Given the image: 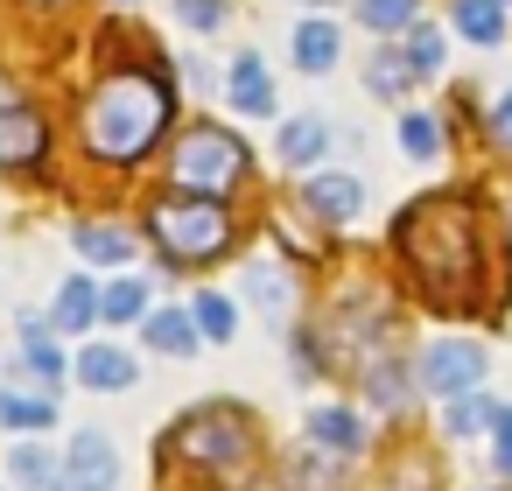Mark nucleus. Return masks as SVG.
<instances>
[{
    "mask_svg": "<svg viewBox=\"0 0 512 491\" xmlns=\"http://www.w3.org/2000/svg\"><path fill=\"white\" fill-rule=\"evenodd\" d=\"M400 253H407V267L428 281V295L456 302V281H463V295H470V281H477V225H470V204H463V197H428L421 211H407Z\"/></svg>",
    "mask_w": 512,
    "mask_h": 491,
    "instance_id": "f03ea898",
    "label": "nucleus"
},
{
    "mask_svg": "<svg viewBox=\"0 0 512 491\" xmlns=\"http://www.w3.org/2000/svg\"><path fill=\"white\" fill-rule=\"evenodd\" d=\"M407 85H414L407 57H400V50H379V57H372V92H386V99H407Z\"/></svg>",
    "mask_w": 512,
    "mask_h": 491,
    "instance_id": "c85d7f7f",
    "label": "nucleus"
},
{
    "mask_svg": "<svg viewBox=\"0 0 512 491\" xmlns=\"http://www.w3.org/2000/svg\"><path fill=\"white\" fill-rule=\"evenodd\" d=\"M71 372H78V386H85V393H127V386L141 379V358H134V351H120V344H85Z\"/></svg>",
    "mask_w": 512,
    "mask_h": 491,
    "instance_id": "1a4fd4ad",
    "label": "nucleus"
},
{
    "mask_svg": "<svg viewBox=\"0 0 512 491\" xmlns=\"http://www.w3.org/2000/svg\"><path fill=\"white\" fill-rule=\"evenodd\" d=\"M435 148H442L435 120H428L421 106H407V113H400V155H414V162H435Z\"/></svg>",
    "mask_w": 512,
    "mask_h": 491,
    "instance_id": "cd10ccee",
    "label": "nucleus"
},
{
    "mask_svg": "<svg viewBox=\"0 0 512 491\" xmlns=\"http://www.w3.org/2000/svg\"><path fill=\"white\" fill-rule=\"evenodd\" d=\"M127 8H134V0H127Z\"/></svg>",
    "mask_w": 512,
    "mask_h": 491,
    "instance_id": "f704fd0d",
    "label": "nucleus"
},
{
    "mask_svg": "<svg viewBox=\"0 0 512 491\" xmlns=\"http://www.w3.org/2000/svg\"><path fill=\"white\" fill-rule=\"evenodd\" d=\"M288 57H295V71H309V78L337 71V29H330V22H302L295 43H288Z\"/></svg>",
    "mask_w": 512,
    "mask_h": 491,
    "instance_id": "dca6fc26",
    "label": "nucleus"
},
{
    "mask_svg": "<svg viewBox=\"0 0 512 491\" xmlns=\"http://www.w3.org/2000/svg\"><path fill=\"white\" fill-rule=\"evenodd\" d=\"M491 463L512 477V407H491Z\"/></svg>",
    "mask_w": 512,
    "mask_h": 491,
    "instance_id": "7c9ffc66",
    "label": "nucleus"
},
{
    "mask_svg": "<svg viewBox=\"0 0 512 491\" xmlns=\"http://www.w3.org/2000/svg\"><path fill=\"white\" fill-rule=\"evenodd\" d=\"M442 421H449V435H463V442H470V435H484V428H491V400H484V386H470V393H456Z\"/></svg>",
    "mask_w": 512,
    "mask_h": 491,
    "instance_id": "a878e982",
    "label": "nucleus"
},
{
    "mask_svg": "<svg viewBox=\"0 0 512 491\" xmlns=\"http://www.w3.org/2000/svg\"><path fill=\"white\" fill-rule=\"evenodd\" d=\"M414 15H421V0H358V22L379 29V36H400Z\"/></svg>",
    "mask_w": 512,
    "mask_h": 491,
    "instance_id": "bb28decb",
    "label": "nucleus"
},
{
    "mask_svg": "<svg viewBox=\"0 0 512 491\" xmlns=\"http://www.w3.org/2000/svg\"><path fill=\"white\" fill-rule=\"evenodd\" d=\"M162 127H169V85L148 78V71L106 78V85L92 92V106H85V148H92L99 162H113V169H120V162H141Z\"/></svg>",
    "mask_w": 512,
    "mask_h": 491,
    "instance_id": "f257e3e1",
    "label": "nucleus"
},
{
    "mask_svg": "<svg viewBox=\"0 0 512 491\" xmlns=\"http://www.w3.org/2000/svg\"><path fill=\"white\" fill-rule=\"evenodd\" d=\"M141 337H148V351H162V358H190V351H197V323H190L183 309H148V316H141Z\"/></svg>",
    "mask_w": 512,
    "mask_h": 491,
    "instance_id": "4468645a",
    "label": "nucleus"
},
{
    "mask_svg": "<svg viewBox=\"0 0 512 491\" xmlns=\"http://www.w3.org/2000/svg\"><path fill=\"white\" fill-rule=\"evenodd\" d=\"M176 442H183V456H197V463L218 470V477L246 470V421H239L232 407H197V414L176 428Z\"/></svg>",
    "mask_w": 512,
    "mask_h": 491,
    "instance_id": "39448f33",
    "label": "nucleus"
},
{
    "mask_svg": "<svg viewBox=\"0 0 512 491\" xmlns=\"http://www.w3.org/2000/svg\"><path fill=\"white\" fill-rule=\"evenodd\" d=\"M246 302H253V309H267V316L281 323V316L295 309V281H288L274 260H253V267H246Z\"/></svg>",
    "mask_w": 512,
    "mask_h": 491,
    "instance_id": "2eb2a0df",
    "label": "nucleus"
},
{
    "mask_svg": "<svg viewBox=\"0 0 512 491\" xmlns=\"http://www.w3.org/2000/svg\"><path fill=\"white\" fill-rule=\"evenodd\" d=\"M309 442L330 449V456H358V449H365V421H358L351 407H316V414H309Z\"/></svg>",
    "mask_w": 512,
    "mask_h": 491,
    "instance_id": "ddd939ff",
    "label": "nucleus"
},
{
    "mask_svg": "<svg viewBox=\"0 0 512 491\" xmlns=\"http://www.w3.org/2000/svg\"><path fill=\"white\" fill-rule=\"evenodd\" d=\"M50 421H57V400H50V393L0 386V428H50Z\"/></svg>",
    "mask_w": 512,
    "mask_h": 491,
    "instance_id": "4be33fe9",
    "label": "nucleus"
},
{
    "mask_svg": "<svg viewBox=\"0 0 512 491\" xmlns=\"http://www.w3.org/2000/svg\"><path fill=\"white\" fill-rule=\"evenodd\" d=\"M421 386L442 393V400L484 386V344H477V337H442V344H428V358H421Z\"/></svg>",
    "mask_w": 512,
    "mask_h": 491,
    "instance_id": "0eeeda50",
    "label": "nucleus"
},
{
    "mask_svg": "<svg viewBox=\"0 0 512 491\" xmlns=\"http://www.w3.org/2000/svg\"><path fill=\"white\" fill-rule=\"evenodd\" d=\"M225 15H232V0H176V22H183V29H197V36L225 29Z\"/></svg>",
    "mask_w": 512,
    "mask_h": 491,
    "instance_id": "c756f323",
    "label": "nucleus"
},
{
    "mask_svg": "<svg viewBox=\"0 0 512 491\" xmlns=\"http://www.w3.org/2000/svg\"><path fill=\"white\" fill-rule=\"evenodd\" d=\"M309 8H330V0H309Z\"/></svg>",
    "mask_w": 512,
    "mask_h": 491,
    "instance_id": "72a5a7b5",
    "label": "nucleus"
},
{
    "mask_svg": "<svg viewBox=\"0 0 512 491\" xmlns=\"http://www.w3.org/2000/svg\"><path fill=\"white\" fill-rule=\"evenodd\" d=\"M92 323H99V288H92L85 274H71V281L57 288V302H50V330L78 337V330H92Z\"/></svg>",
    "mask_w": 512,
    "mask_h": 491,
    "instance_id": "f8f14e48",
    "label": "nucleus"
},
{
    "mask_svg": "<svg viewBox=\"0 0 512 491\" xmlns=\"http://www.w3.org/2000/svg\"><path fill=\"white\" fill-rule=\"evenodd\" d=\"M491 127H498V141L512 148V92H498V106H491Z\"/></svg>",
    "mask_w": 512,
    "mask_h": 491,
    "instance_id": "473e14b6",
    "label": "nucleus"
},
{
    "mask_svg": "<svg viewBox=\"0 0 512 491\" xmlns=\"http://www.w3.org/2000/svg\"><path fill=\"white\" fill-rule=\"evenodd\" d=\"M372 400H379V407H400V400H407V372H400V365H379V372H372Z\"/></svg>",
    "mask_w": 512,
    "mask_h": 491,
    "instance_id": "2f4dec72",
    "label": "nucleus"
},
{
    "mask_svg": "<svg viewBox=\"0 0 512 491\" xmlns=\"http://www.w3.org/2000/svg\"><path fill=\"white\" fill-rule=\"evenodd\" d=\"M449 22L463 29V43H484V50L505 36V8H498V0H456Z\"/></svg>",
    "mask_w": 512,
    "mask_h": 491,
    "instance_id": "aec40b11",
    "label": "nucleus"
},
{
    "mask_svg": "<svg viewBox=\"0 0 512 491\" xmlns=\"http://www.w3.org/2000/svg\"><path fill=\"white\" fill-rule=\"evenodd\" d=\"M232 106H239L246 120H274V85H267V64H260L253 50L232 57Z\"/></svg>",
    "mask_w": 512,
    "mask_h": 491,
    "instance_id": "9b49d317",
    "label": "nucleus"
},
{
    "mask_svg": "<svg viewBox=\"0 0 512 491\" xmlns=\"http://www.w3.org/2000/svg\"><path fill=\"white\" fill-rule=\"evenodd\" d=\"M85 260H99V267H127L134 253H141V239L134 232H120V225H78V239H71Z\"/></svg>",
    "mask_w": 512,
    "mask_h": 491,
    "instance_id": "f3484780",
    "label": "nucleus"
},
{
    "mask_svg": "<svg viewBox=\"0 0 512 491\" xmlns=\"http://www.w3.org/2000/svg\"><path fill=\"white\" fill-rule=\"evenodd\" d=\"M43 8H50V0H43Z\"/></svg>",
    "mask_w": 512,
    "mask_h": 491,
    "instance_id": "c9c22d12",
    "label": "nucleus"
},
{
    "mask_svg": "<svg viewBox=\"0 0 512 491\" xmlns=\"http://www.w3.org/2000/svg\"><path fill=\"white\" fill-rule=\"evenodd\" d=\"M99 316L106 323H141L148 316V281L141 274H120L113 288H99Z\"/></svg>",
    "mask_w": 512,
    "mask_h": 491,
    "instance_id": "412c9836",
    "label": "nucleus"
},
{
    "mask_svg": "<svg viewBox=\"0 0 512 491\" xmlns=\"http://www.w3.org/2000/svg\"><path fill=\"white\" fill-rule=\"evenodd\" d=\"M148 239L169 267H204L232 246V211H225V197H183V204L169 197L148 211Z\"/></svg>",
    "mask_w": 512,
    "mask_h": 491,
    "instance_id": "7ed1b4c3",
    "label": "nucleus"
},
{
    "mask_svg": "<svg viewBox=\"0 0 512 491\" xmlns=\"http://www.w3.org/2000/svg\"><path fill=\"white\" fill-rule=\"evenodd\" d=\"M8 477H15V491H57V456L43 442H15Z\"/></svg>",
    "mask_w": 512,
    "mask_h": 491,
    "instance_id": "6ab92c4d",
    "label": "nucleus"
},
{
    "mask_svg": "<svg viewBox=\"0 0 512 491\" xmlns=\"http://www.w3.org/2000/svg\"><path fill=\"white\" fill-rule=\"evenodd\" d=\"M15 162H43V120L0 92V169H15Z\"/></svg>",
    "mask_w": 512,
    "mask_h": 491,
    "instance_id": "9d476101",
    "label": "nucleus"
},
{
    "mask_svg": "<svg viewBox=\"0 0 512 491\" xmlns=\"http://www.w3.org/2000/svg\"><path fill=\"white\" fill-rule=\"evenodd\" d=\"M239 169H246V148L232 134H218V127H190L176 141V162H169V176L183 190H197V197H225L239 183Z\"/></svg>",
    "mask_w": 512,
    "mask_h": 491,
    "instance_id": "20e7f679",
    "label": "nucleus"
},
{
    "mask_svg": "<svg viewBox=\"0 0 512 491\" xmlns=\"http://www.w3.org/2000/svg\"><path fill=\"white\" fill-rule=\"evenodd\" d=\"M22 365H29L36 379H64V351H57L50 323H22Z\"/></svg>",
    "mask_w": 512,
    "mask_h": 491,
    "instance_id": "5701e85b",
    "label": "nucleus"
},
{
    "mask_svg": "<svg viewBox=\"0 0 512 491\" xmlns=\"http://www.w3.org/2000/svg\"><path fill=\"white\" fill-rule=\"evenodd\" d=\"M302 197H309V211H316L323 225H351V218L365 211V183H358L351 169H323V176H309Z\"/></svg>",
    "mask_w": 512,
    "mask_h": 491,
    "instance_id": "6e6552de",
    "label": "nucleus"
},
{
    "mask_svg": "<svg viewBox=\"0 0 512 491\" xmlns=\"http://www.w3.org/2000/svg\"><path fill=\"white\" fill-rule=\"evenodd\" d=\"M274 148H281V162H288V169H309V162H323V148H330V127H323V120H288Z\"/></svg>",
    "mask_w": 512,
    "mask_h": 491,
    "instance_id": "a211bd4d",
    "label": "nucleus"
},
{
    "mask_svg": "<svg viewBox=\"0 0 512 491\" xmlns=\"http://www.w3.org/2000/svg\"><path fill=\"white\" fill-rule=\"evenodd\" d=\"M120 484V449L99 428H78L71 449L57 456V491H113Z\"/></svg>",
    "mask_w": 512,
    "mask_h": 491,
    "instance_id": "423d86ee",
    "label": "nucleus"
},
{
    "mask_svg": "<svg viewBox=\"0 0 512 491\" xmlns=\"http://www.w3.org/2000/svg\"><path fill=\"white\" fill-rule=\"evenodd\" d=\"M400 36H407V43H400L407 71H414V78H435V71H442V36H435V29H421V22H407Z\"/></svg>",
    "mask_w": 512,
    "mask_h": 491,
    "instance_id": "393cba45",
    "label": "nucleus"
},
{
    "mask_svg": "<svg viewBox=\"0 0 512 491\" xmlns=\"http://www.w3.org/2000/svg\"><path fill=\"white\" fill-rule=\"evenodd\" d=\"M190 323H197V344H232V323H239V309H232L225 295H197Z\"/></svg>",
    "mask_w": 512,
    "mask_h": 491,
    "instance_id": "b1692460",
    "label": "nucleus"
}]
</instances>
